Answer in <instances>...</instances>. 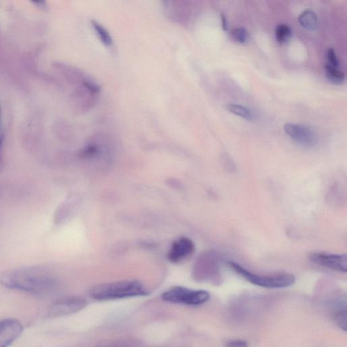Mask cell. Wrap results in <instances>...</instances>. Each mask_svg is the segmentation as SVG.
Listing matches in <instances>:
<instances>
[{
  "label": "cell",
  "instance_id": "6",
  "mask_svg": "<svg viewBox=\"0 0 347 347\" xmlns=\"http://www.w3.org/2000/svg\"><path fill=\"white\" fill-rule=\"evenodd\" d=\"M286 134L297 143L306 147H312L317 142V135L311 127L296 123H286L284 125Z\"/></svg>",
  "mask_w": 347,
  "mask_h": 347
},
{
  "label": "cell",
  "instance_id": "1",
  "mask_svg": "<svg viewBox=\"0 0 347 347\" xmlns=\"http://www.w3.org/2000/svg\"><path fill=\"white\" fill-rule=\"evenodd\" d=\"M0 282L7 288L42 296L53 292L57 285L45 268L36 266L10 270L2 275Z\"/></svg>",
  "mask_w": 347,
  "mask_h": 347
},
{
  "label": "cell",
  "instance_id": "3",
  "mask_svg": "<svg viewBox=\"0 0 347 347\" xmlns=\"http://www.w3.org/2000/svg\"><path fill=\"white\" fill-rule=\"evenodd\" d=\"M231 269L237 275L242 277L247 282L256 286L266 288H284L292 286L296 282L294 275L282 274L272 276H262L253 274L240 264L234 262H229Z\"/></svg>",
  "mask_w": 347,
  "mask_h": 347
},
{
  "label": "cell",
  "instance_id": "2",
  "mask_svg": "<svg viewBox=\"0 0 347 347\" xmlns=\"http://www.w3.org/2000/svg\"><path fill=\"white\" fill-rule=\"evenodd\" d=\"M148 294L143 285L136 280L105 283L93 286L90 290V296L100 301L142 296Z\"/></svg>",
  "mask_w": 347,
  "mask_h": 347
},
{
  "label": "cell",
  "instance_id": "4",
  "mask_svg": "<svg viewBox=\"0 0 347 347\" xmlns=\"http://www.w3.org/2000/svg\"><path fill=\"white\" fill-rule=\"evenodd\" d=\"M210 293L206 290H191L181 286L172 287L162 295L163 300L166 302L197 306L208 302Z\"/></svg>",
  "mask_w": 347,
  "mask_h": 347
},
{
  "label": "cell",
  "instance_id": "21",
  "mask_svg": "<svg viewBox=\"0 0 347 347\" xmlns=\"http://www.w3.org/2000/svg\"><path fill=\"white\" fill-rule=\"evenodd\" d=\"M2 142H3V137L2 136V137H0V150H1Z\"/></svg>",
  "mask_w": 347,
  "mask_h": 347
},
{
  "label": "cell",
  "instance_id": "20",
  "mask_svg": "<svg viewBox=\"0 0 347 347\" xmlns=\"http://www.w3.org/2000/svg\"><path fill=\"white\" fill-rule=\"evenodd\" d=\"M221 23H222V28L224 31H227L228 30V23H227L226 18L224 14H221Z\"/></svg>",
  "mask_w": 347,
  "mask_h": 347
},
{
  "label": "cell",
  "instance_id": "19",
  "mask_svg": "<svg viewBox=\"0 0 347 347\" xmlns=\"http://www.w3.org/2000/svg\"><path fill=\"white\" fill-rule=\"evenodd\" d=\"M226 347H249V343L241 339L231 340L227 342Z\"/></svg>",
  "mask_w": 347,
  "mask_h": 347
},
{
  "label": "cell",
  "instance_id": "8",
  "mask_svg": "<svg viewBox=\"0 0 347 347\" xmlns=\"http://www.w3.org/2000/svg\"><path fill=\"white\" fill-rule=\"evenodd\" d=\"M195 251L193 241L187 237H182L174 241L167 257L172 263H179L193 255Z\"/></svg>",
  "mask_w": 347,
  "mask_h": 347
},
{
  "label": "cell",
  "instance_id": "5",
  "mask_svg": "<svg viewBox=\"0 0 347 347\" xmlns=\"http://www.w3.org/2000/svg\"><path fill=\"white\" fill-rule=\"evenodd\" d=\"M86 305V301L80 297H65L52 303L47 309V315L49 317L71 315L84 309Z\"/></svg>",
  "mask_w": 347,
  "mask_h": 347
},
{
  "label": "cell",
  "instance_id": "7",
  "mask_svg": "<svg viewBox=\"0 0 347 347\" xmlns=\"http://www.w3.org/2000/svg\"><path fill=\"white\" fill-rule=\"evenodd\" d=\"M309 259L313 263L324 266L335 271L344 272L347 271V258L344 255H332V254L314 253L309 255Z\"/></svg>",
  "mask_w": 347,
  "mask_h": 347
},
{
  "label": "cell",
  "instance_id": "15",
  "mask_svg": "<svg viewBox=\"0 0 347 347\" xmlns=\"http://www.w3.org/2000/svg\"><path fill=\"white\" fill-rule=\"evenodd\" d=\"M101 152L100 146L96 142H90L87 144L81 152H80V156L82 158L85 159V160H93L96 158L97 156H99Z\"/></svg>",
  "mask_w": 347,
  "mask_h": 347
},
{
  "label": "cell",
  "instance_id": "12",
  "mask_svg": "<svg viewBox=\"0 0 347 347\" xmlns=\"http://www.w3.org/2000/svg\"><path fill=\"white\" fill-rule=\"evenodd\" d=\"M91 24H92L93 29H94L98 38L100 39L101 42L103 44L106 46H111L113 45V39L111 36L110 34L105 27L99 23L96 20H91Z\"/></svg>",
  "mask_w": 347,
  "mask_h": 347
},
{
  "label": "cell",
  "instance_id": "11",
  "mask_svg": "<svg viewBox=\"0 0 347 347\" xmlns=\"http://www.w3.org/2000/svg\"><path fill=\"white\" fill-rule=\"evenodd\" d=\"M227 110L230 111L233 114L241 117L247 121H253L255 119V113L249 108L243 105L237 104H229L227 107Z\"/></svg>",
  "mask_w": 347,
  "mask_h": 347
},
{
  "label": "cell",
  "instance_id": "16",
  "mask_svg": "<svg viewBox=\"0 0 347 347\" xmlns=\"http://www.w3.org/2000/svg\"><path fill=\"white\" fill-rule=\"evenodd\" d=\"M333 318L336 325L340 329L346 331V305L343 307L341 305L336 307L333 312Z\"/></svg>",
  "mask_w": 347,
  "mask_h": 347
},
{
  "label": "cell",
  "instance_id": "17",
  "mask_svg": "<svg viewBox=\"0 0 347 347\" xmlns=\"http://www.w3.org/2000/svg\"><path fill=\"white\" fill-rule=\"evenodd\" d=\"M231 38L239 43H245L249 42L250 36L249 32L244 28H238L231 31Z\"/></svg>",
  "mask_w": 347,
  "mask_h": 347
},
{
  "label": "cell",
  "instance_id": "10",
  "mask_svg": "<svg viewBox=\"0 0 347 347\" xmlns=\"http://www.w3.org/2000/svg\"><path fill=\"white\" fill-rule=\"evenodd\" d=\"M299 22L303 28L309 31H315L318 28L317 16L311 10H306L299 16Z\"/></svg>",
  "mask_w": 347,
  "mask_h": 347
},
{
  "label": "cell",
  "instance_id": "18",
  "mask_svg": "<svg viewBox=\"0 0 347 347\" xmlns=\"http://www.w3.org/2000/svg\"><path fill=\"white\" fill-rule=\"evenodd\" d=\"M327 56L328 65L332 66V67H335L336 69H338V67H339V61H338L337 55H336L334 49L333 48L328 49Z\"/></svg>",
  "mask_w": 347,
  "mask_h": 347
},
{
  "label": "cell",
  "instance_id": "9",
  "mask_svg": "<svg viewBox=\"0 0 347 347\" xmlns=\"http://www.w3.org/2000/svg\"><path fill=\"white\" fill-rule=\"evenodd\" d=\"M22 332V326L18 320L6 319L0 321V347L11 345Z\"/></svg>",
  "mask_w": 347,
  "mask_h": 347
},
{
  "label": "cell",
  "instance_id": "13",
  "mask_svg": "<svg viewBox=\"0 0 347 347\" xmlns=\"http://www.w3.org/2000/svg\"><path fill=\"white\" fill-rule=\"evenodd\" d=\"M325 73L326 78L331 83L340 85L345 80V76L343 72L339 71L338 69L332 67L328 63L325 65Z\"/></svg>",
  "mask_w": 347,
  "mask_h": 347
},
{
  "label": "cell",
  "instance_id": "14",
  "mask_svg": "<svg viewBox=\"0 0 347 347\" xmlns=\"http://www.w3.org/2000/svg\"><path fill=\"white\" fill-rule=\"evenodd\" d=\"M277 41L280 43H286L292 36V31L290 27L285 24H279L275 31Z\"/></svg>",
  "mask_w": 347,
  "mask_h": 347
}]
</instances>
